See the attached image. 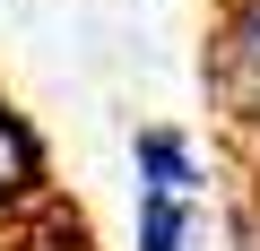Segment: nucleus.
<instances>
[{
	"label": "nucleus",
	"instance_id": "f257e3e1",
	"mask_svg": "<svg viewBox=\"0 0 260 251\" xmlns=\"http://www.w3.org/2000/svg\"><path fill=\"white\" fill-rule=\"evenodd\" d=\"M208 87L234 121H260V0H234L208 35Z\"/></svg>",
	"mask_w": 260,
	"mask_h": 251
},
{
	"label": "nucleus",
	"instance_id": "f03ea898",
	"mask_svg": "<svg viewBox=\"0 0 260 251\" xmlns=\"http://www.w3.org/2000/svg\"><path fill=\"white\" fill-rule=\"evenodd\" d=\"M139 182L148 191H174V199H191V182H200V156H191V139L182 130H139Z\"/></svg>",
	"mask_w": 260,
	"mask_h": 251
},
{
	"label": "nucleus",
	"instance_id": "7ed1b4c3",
	"mask_svg": "<svg viewBox=\"0 0 260 251\" xmlns=\"http://www.w3.org/2000/svg\"><path fill=\"white\" fill-rule=\"evenodd\" d=\"M182 242H191V199L139 191V251H182Z\"/></svg>",
	"mask_w": 260,
	"mask_h": 251
},
{
	"label": "nucleus",
	"instance_id": "20e7f679",
	"mask_svg": "<svg viewBox=\"0 0 260 251\" xmlns=\"http://www.w3.org/2000/svg\"><path fill=\"white\" fill-rule=\"evenodd\" d=\"M44 173V156H35V139H26V121L0 104V191H26Z\"/></svg>",
	"mask_w": 260,
	"mask_h": 251
}]
</instances>
